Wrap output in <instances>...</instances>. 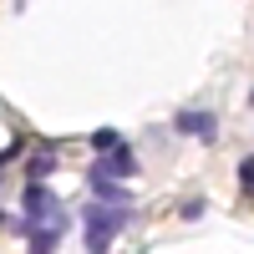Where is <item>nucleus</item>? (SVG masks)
I'll use <instances>...</instances> for the list:
<instances>
[{
	"label": "nucleus",
	"mask_w": 254,
	"mask_h": 254,
	"mask_svg": "<svg viewBox=\"0 0 254 254\" xmlns=\"http://www.w3.org/2000/svg\"><path fill=\"white\" fill-rule=\"evenodd\" d=\"M20 208H26V224H46V219H56V214H61L56 198H51L41 183H31L26 193H20Z\"/></svg>",
	"instance_id": "7ed1b4c3"
},
{
	"label": "nucleus",
	"mask_w": 254,
	"mask_h": 254,
	"mask_svg": "<svg viewBox=\"0 0 254 254\" xmlns=\"http://www.w3.org/2000/svg\"><path fill=\"white\" fill-rule=\"evenodd\" d=\"M249 102H254V92H249Z\"/></svg>",
	"instance_id": "9b49d317"
},
{
	"label": "nucleus",
	"mask_w": 254,
	"mask_h": 254,
	"mask_svg": "<svg viewBox=\"0 0 254 254\" xmlns=\"http://www.w3.org/2000/svg\"><path fill=\"white\" fill-rule=\"evenodd\" d=\"M20 229H26V234H31V254H51L56 244H61V229H66V219H46V224H20Z\"/></svg>",
	"instance_id": "20e7f679"
},
{
	"label": "nucleus",
	"mask_w": 254,
	"mask_h": 254,
	"mask_svg": "<svg viewBox=\"0 0 254 254\" xmlns=\"http://www.w3.org/2000/svg\"><path fill=\"white\" fill-rule=\"evenodd\" d=\"M173 127H178V132H193V137H203V142H214V137H219V122H214V112H178V117H173Z\"/></svg>",
	"instance_id": "39448f33"
},
{
	"label": "nucleus",
	"mask_w": 254,
	"mask_h": 254,
	"mask_svg": "<svg viewBox=\"0 0 254 254\" xmlns=\"http://www.w3.org/2000/svg\"><path fill=\"white\" fill-rule=\"evenodd\" d=\"M92 173H97V178H132V173H137V158H132V147H122V142H117L112 153H102V158L92 163Z\"/></svg>",
	"instance_id": "f03ea898"
},
{
	"label": "nucleus",
	"mask_w": 254,
	"mask_h": 254,
	"mask_svg": "<svg viewBox=\"0 0 254 254\" xmlns=\"http://www.w3.org/2000/svg\"><path fill=\"white\" fill-rule=\"evenodd\" d=\"M0 224H5V214H0Z\"/></svg>",
	"instance_id": "9d476101"
},
{
	"label": "nucleus",
	"mask_w": 254,
	"mask_h": 254,
	"mask_svg": "<svg viewBox=\"0 0 254 254\" xmlns=\"http://www.w3.org/2000/svg\"><path fill=\"white\" fill-rule=\"evenodd\" d=\"M127 229V208H107V203H87V254H107L112 239Z\"/></svg>",
	"instance_id": "f257e3e1"
},
{
	"label": "nucleus",
	"mask_w": 254,
	"mask_h": 254,
	"mask_svg": "<svg viewBox=\"0 0 254 254\" xmlns=\"http://www.w3.org/2000/svg\"><path fill=\"white\" fill-rule=\"evenodd\" d=\"M92 147H107V153H112V147H117V132H92Z\"/></svg>",
	"instance_id": "1a4fd4ad"
},
{
	"label": "nucleus",
	"mask_w": 254,
	"mask_h": 254,
	"mask_svg": "<svg viewBox=\"0 0 254 254\" xmlns=\"http://www.w3.org/2000/svg\"><path fill=\"white\" fill-rule=\"evenodd\" d=\"M127 198H132V193H127V188H122L117 178H97V173H92V203H107V208H127Z\"/></svg>",
	"instance_id": "423d86ee"
},
{
	"label": "nucleus",
	"mask_w": 254,
	"mask_h": 254,
	"mask_svg": "<svg viewBox=\"0 0 254 254\" xmlns=\"http://www.w3.org/2000/svg\"><path fill=\"white\" fill-rule=\"evenodd\" d=\"M239 183H244V193H254V158L239 163Z\"/></svg>",
	"instance_id": "6e6552de"
},
{
	"label": "nucleus",
	"mask_w": 254,
	"mask_h": 254,
	"mask_svg": "<svg viewBox=\"0 0 254 254\" xmlns=\"http://www.w3.org/2000/svg\"><path fill=\"white\" fill-rule=\"evenodd\" d=\"M51 168H56V158H51V153H36V158H31V168H26V173H31V183H41V178L51 173Z\"/></svg>",
	"instance_id": "0eeeda50"
}]
</instances>
